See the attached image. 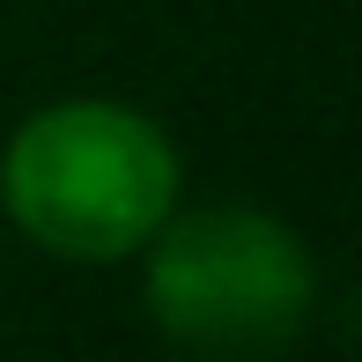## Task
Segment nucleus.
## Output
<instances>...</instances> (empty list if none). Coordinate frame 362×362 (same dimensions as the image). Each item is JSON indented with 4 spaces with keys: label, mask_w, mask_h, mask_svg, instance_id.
Segmentation results:
<instances>
[{
    "label": "nucleus",
    "mask_w": 362,
    "mask_h": 362,
    "mask_svg": "<svg viewBox=\"0 0 362 362\" xmlns=\"http://www.w3.org/2000/svg\"><path fill=\"white\" fill-rule=\"evenodd\" d=\"M0 200L30 244L81 267L126 259L170 222L177 207V156L156 119L126 104H52L23 119L0 156Z\"/></svg>",
    "instance_id": "obj_1"
},
{
    "label": "nucleus",
    "mask_w": 362,
    "mask_h": 362,
    "mask_svg": "<svg viewBox=\"0 0 362 362\" xmlns=\"http://www.w3.org/2000/svg\"><path fill=\"white\" fill-rule=\"evenodd\" d=\"M310 252L296 229L259 207H192L156 229L148 310L177 348L207 362H252L303 333L310 318Z\"/></svg>",
    "instance_id": "obj_2"
}]
</instances>
